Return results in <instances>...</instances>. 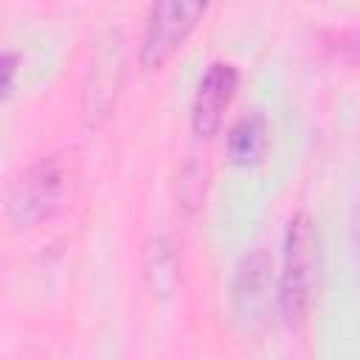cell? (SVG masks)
<instances>
[{"label":"cell","mask_w":360,"mask_h":360,"mask_svg":"<svg viewBox=\"0 0 360 360\" xmlns=\"http://www.w3.org/2000/svg\"><path fill=\"white\" fill-rule=\"evenodd\" d=\"M267 290H270V259L256 250L242 259L236 278H233V304L242 318H253L262 312L267 304Z\"/></svg>","instance_id":"5b68a950"},{"label":"cell","mask_w":360,"mask_h":360,"mask_svg":"<svg viewBox=\"0 0 360 360\" xmlns=\"http://www.w3.org/2000/svg\"><path fill=\"white\" fill-rule=\"evenodd\" d=\"M79 180V158L76 149L53 152L37 160L14 186L8 197V217L11 222L28 228L53 214H59L76 191Z\"/></svg>","instance_id":"6da1fadb"},{"label":"cell","mask_w":360,"mask_h":360,"mask_svg":"<svg viewBox=\"0 0 360 360\" xmlns=\"http://www.w3.org/2000/svg\"><path fill=\"white\" fill-rule=\"evenodd\" d=\"M352 239H354L357 259H360V200H357V202H354V208H352Z\"/></svg>","instance_id":"ba28073f"},{"label":"cell","mask_w":360,"mask_h":360,"mask_svg":"<svg viewBox=\"0 0 360 360\" xmlns=\"http://www.w3.org/2000/svg\"><path fill=\"white\" fill-rule=\"evenodd\" d=\"M315 278V228L307 211H298L287 222L284 233V270L278 284V304L290 321L304 318L312 298Z\"/></svg>","instance_id":"7a4b0ae2"},{"label":"cell","mask_w":360,"mask_h":360,"mask_svg":"<svg viewBox=\"0 0 360 360\" xmlns=\"http://www.w3.org/2000/svg\"><path fill=\"white\" fill-rule=\"evenodd\" d=\"M14 73H17V53L6 51V53H3V59H0V90H3V98H8V96H11Z\"/></svg>","instance_id":"52a82bcc"},{"label":"cell","mask_w":360,"mask_h":360,"mask_svg":"<svg viewBox=\"0 0 360 360\" xmlns=\"http://www.w3.org/2000/svg\"><path fill=\"white\" fill-rule=\"evenodd\" d=\"M202 14H205V3H197V0L155 3L141 39V68L160 70L188 39V34L197 28Z\"/></svg>","instance_id":"3957f363"},{"label":"cell","mask_w":360,"mask_h":360,"mask_svg":"<svg viewBox=\"0 0 360 360\" xmlns=\"http://www.w3.org/2000/svg\"><path fill=\"white\" fill-rule=\"evenodd\" d=\"M236 87H239V73L228 62H214L202 73L191 104V127L200 138H211L219 129L225 110L236 96Z\"/></svg>","instance_id":"277c9868"},{"label":"cell","mask_w":360,"mask_h":360,"mask_svg":"<svg viewBox=\"0 0 360 360\" xmlns=\"http://www.w3.org/2000/svg\"><path fill=\"white\" fill-rule=\"evenodd\" d=\"M267 143H270L267 118L259 110H250L228 132V160L233 166H256L264 160Z\"/></svg>","instance_id":"8992f818"}]
</instances>
